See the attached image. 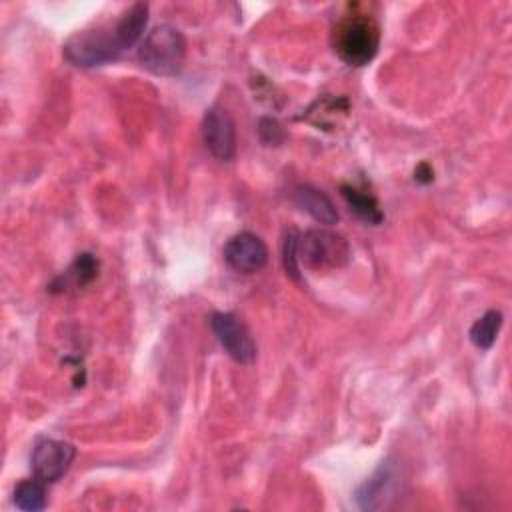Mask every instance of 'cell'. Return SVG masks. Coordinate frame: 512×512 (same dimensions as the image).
I'll return each mask as SVG.
<instances>
[{
    "mask_svg": "<svg viewBox=\"0 0 512 512\" xmlns=\"http://www.w3.org/2000/svg\"><path fill=\"white\" fill-rule=\"evenodd\" d=\"M148 24V4L136 2L116 22L76 32L64 44V58L78 68H94L116 60L132 48Z\"/></svg>",
    "mask_w": 512,
    "mask_h": 512,
    "instance_id": "obj_1",
    "label": "cell"
},
{
    "mask_svg": "<svg viewBox=\"0 0 512 512\" xmlns=\"http://www.w3.org/2000/svg\"><path fill=\"white\" fill-rule=\"evenodd\" d=\"M76 458V448L70 442L54 440V438H40L30 456L32 472L44 484L58 482L72 466Z\"/></svg>",
    "mask_w": 512,
    "mask_h": 512,
    "instance_id": "obj_7",
    "label": "cell"
},
{
    "mask_svg": "<svg viewBox=\"0 0 512 512\" xmlns=\"http://www.w3.org/2000/svg\"><path fill=\"white\" fill-rule=\"evenodd\" d=\"M14 504L26 512H38L46 508V490L42 480H22L14 490Z\"/></svg>",
    "mask_w": 512,
    "mask_h": 512,
    "instance_id": "obj_13",
    "label": "cell"
},
{
    "mask_svg": "<svg viewBox=\"0 0 512 512\" xmlns=\"http://www.w3.org/2000/svg\"><path fill=\"white\" fill-rule=\"evenodd\" d=\"M338 58L350 66H366L374 60L380 46V26L374 16L360 12L358 6L344 14L332 32Z\"/></svg>",
    "mask_w": 512,
    "mask_h": 512,
    "instance_id": "obj_2",
    "label": "cell"
},
{
    "mask_svg": "<svg viewBox=\"0 0 512 512\" xmlns=\"http://www.w3.org/2000/svg\"><path fill=\"white\" fill-rule=\"evenodd\" d=\"M342 196L346 200V204L350 206V210L360 216L364 222L368 224H380L384 220V212L378 206V200L372 194H366L350 184H344L342 188Z\"/></svg>",
    "mask_w": 512,
    "mask_h": 512,
    "instance_id": "obj_11",
    "label": "cell"
},
{
    "mask_svg": "<svg viewBox=\"0 0 512 512\" xmlns=\"http://www.w3.org/2000/svg\"><path fill=\"white\" fill-rule=\"evenodd\" d=\"M500 328H502V312L488 310L470 326V332H468L470 342L480 350H488L496 342Z\"/></svg>",
    "mask_w": 512,
    "mask_h": 512,
    "instance_id": "obj_12",
    "label": "cell"
},
{
    "mask_svg": "<svg viewBox=\"0 0 512 512\" xmlns=\"http://www.w3.org/2000/svg\"><path fill=\"white\" fill-rule=\"evenodd\" d=\"M296 240L298 234L296 230H290L284 242V268L286 274H290L294 280H298V258H296Z\"/></svg>",
    "mask_w": 512,
    "mask_h": 512,
    "instance_id": "obj_15",
    "label": "cell"
},
{
    "mask_svg": "<svg viewBox=\"0 0 512 512\" xmlns=\"http://www.w3.org/2000/svg\"><path fill=\"white\" fill-rule=\"evenodd\" d=\"M210 326L226 350V354L238 364H252L256 358V342L248 326L232 312H214Z\"/></svg>",
    "mask_w": 512,
    "mask_h": 512,
    "instance_id": "obj_6",
    "label": "cell"
},
{
    "mask_svg": "<svg viewBox=\"0 0 512 512\" xmlns=\"http://www.w3.org/2000/svg\"><path fill=\"white\" fill-rule=\"evenodd\" d=\"M402 474L394 460H384L370 478L356 490V502L362 510H386L400 494Z\"/></svg>",
    "mask_w": 512,
    "mask_h": 512,
    "instance_id": "obj_5",
    "label": "cell"
},
{
    "mask_svg": "<svg viewBox=\"0 0 512 512\" xmlns=\"http://www.w3.org/2000/svg\"><path fill=\"white\" fill-rule=\"evenodd\" d=\"M184 58H186L184 34L170 24L154 26L146 34L138 50L140 64L156 76L178 74L184 64Z\"/></svg>",
    "mask_w": 512,
    "mask_h": 512,
    "instance_id": "obj_3",
    "label": "cell"
},
{
    "mask_svg": "<svg viewBox=\"0 0 512 512\" xmlns=\"http://www.w3.org/2000/svg\"><path fill=\"white\" fill-rule=\"evenodd\" d=\"M202 138L206 148L218 160H232L236 154V124L228 110L212 106L202 118Z\"/></svg>",
    "mask_w": 512,
    "mask_h": 512,
    "instance_id": "obj_8",
    "label": "cell"
},
{
    "mask_svg": "<svg viewBox=\"0 0 512 512\" xmlns=\"http://www.w3.org/2000/svg\"><path fill=\"white\" fill-rule=\"evenodd\" d=\"M96 276H98V260H96L92 254L84 252V254H78V256H76V260L72 262V266H70V268L64 272V276L58 278V280H62L64 284H74V286L82 288V286L90 284ZM64 284H62V286H64Z\"/></svg>",
    "mask_w": 512,
    "mask_h": 512,
    "instance_id": "obj_14",
    "label": "cell"
},
{
    "mask_svg": "<svg viewBox=\"0 0 512 512\" xmlns=\"http://www.w3.org/2000/svg\"><path fill=\"white\" fill-rule=\"evenodd\" d=\"M294 200L296 204L306 210L316 222L332 226L338 222V210L332 204V200L318 188L310 186V184H300L294 188Z\"/></svg>",
    "mask_w": 512,
    "mask_h": 512,
    "instance_id": "obj_10",
    "label": "cell"
},
{
    "mask_svg": "<svg viewBox=\"0 0 512 512\" xmlns=\"http://www.w3.org/2000/svg\"><path fill=\"white\" fill-rule=\"evenodd\" d=\"M414 178L418 180V182H430L432 178H434V174H432V168L424 162V164H420L418 168H416V172H414Z\"/></svg>",
    "mask_w": 512,
    "mask_h": 512,
    "instance_id": "obj_17",
    "label": "cell"
},
{
    "mask_svg": "<svg viewBox=\"0 0 512 512\" xmlns=\"http://www.w3.org/2000/svg\"><path fill=\"white\" fill-rule=\"evenodd\" d=\"M258 130H260V136L266 134V132L270 134V138H268L266 144H278V142H282V138H284V132H282L280 124H278L276 120H272V118H262Z\"/></svg>",
    "mask_w": 512,
    "mask_h": 512,
    "instance_id": "obj_16",
    "label": "cell"
},
{
    "mask_svg": "<svg viewBox=\"0 0 512 512\" xmlns=\"http://www.w3.org/2000/svg\"><path fill=\"white\" fill-rule=\"evenodd\" d=\"M350 256V246L344 240V236L332 230L314 228L304 234H298L296 258L298 264H302L308 270L324 272L332 268H342L350 262Z\"/></svg>",
    "mask_w": 512,
    "mask_h": 512,
    "instance_id": "obj_4",
    "label": "cell"
},
{
    "mask_svg": "<svg viewBox=\"0 0 512 512\" xmlns=\"http://www.w3.org/2000/svg\"><path fill=\"white\" fill-rule=\"evenodd\" d=\"M226 264L240 274H254L268 262V248L264 240L252 232L234 234L224 246Z\"/></svg>",
    "mask_w": 512,
    "mask_h": 512,
    "instance_id": "obj_9",
    "label": "cell"
}]
</instances>
